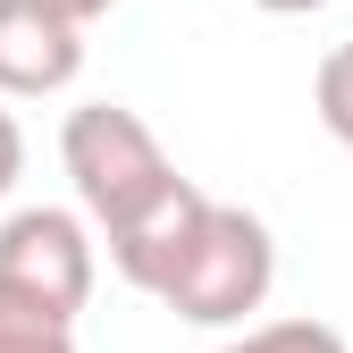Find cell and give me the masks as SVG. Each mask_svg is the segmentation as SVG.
Returning a JSON list of instances; mask_svg holds the SVG:
<instances>
[{
	"label": "cell",
	"instance_id": "1",
	"mask_svg": "<svg viewBox=\"0 0 353 353\" xmlns=\"http://www.w3.org/2000/svg\"><path fill=\"white\" fill-rule=\"evenodd\" d=\"M59 168H68V185H76V210L93 219L101 236L135 228L143 210H160L176 185H185L176 160L160 152V135L126 101H84V110H68V126H59Z\"/></svg>",
	"mask_w": 353,
	"mask_h": 353
},
{
	"label": "cell",
	"instance_id": "2",
	"mask_svg": "<svg viewBox=\"0 0 353 353\" xmlns=\"http://www.w3.org/2000/svg\"><path fill=\"white\" fill-rule=\"evenodd\" d=\"M270 286H278V236L244 202H210L194 244H185V261L168 270L160 303L176 320H194V328H244L270 303Z\"/></svg>",
	"mask_w": 353,
	"mask_h": 353
},
{
	"label": "cell",
	"instance_id": "3",
	"mask_svg": "<svg viewBox=\"0 0 353 353\" xmlns=\"http://www.w3.org/2000/svg\"><path fill=\"white\" fill-rule=\"evenodd\" d=\"M93 219L59 210V202H26L0 219V294L34 303V312L76 320L93 303Z\"/></svg>",
	"mask_w": 353,
	"mask_h": 353
},
{
	"label": "cell",
	"instance_id": "4",
	"mask_svg": "<svg viewBox=\"0 0 353 353\" xmlns=\"http://www.w3.org/2000/svg\"><path fill=\"white\" fill-rule=\"evenodd\" d=\"M84 76V26L51 0H0V101H42Z\"/></svg>",
	"mask_w": 353,
	"mask_h": 353
},
{
	"label": "cell",
	"instance_id": "5",
	"mask_svg": "<svg viewBox=\"0 0 353 353\" xmlns=\"http://www.w3.org/2000/svg\"><path fill=\"white\" fill-rule=\"evenodd\" d=\"M202 210H210V194H202L194 176H185V185H176V194H168L160 210H143L135 228L101 236V244H110V270H118L126 286H135V294H152V303H160L168 270L185 261V244H194V228H202Z\"/></svg>",
	"mask_w": 353,
	"mask_h": 353
},
{
	"label": "cell",
	"instance_id": "6",
	"mask_svg": "<svg viewBox=\"0 0 353 353\" xmlns=\"http://www.w3.org/2000/svg\"><path fill=\"white\" fill-rule=\"evenodd\" d=\"M0 353H76V320L34 312V303L0 294Z\"/></svg>",
	"mask_w": 353,
	"mask_h": 353
},
{
	"label": "cell",
	"instance_id": "7",
	"mask_svg": "<svg viewBox=\"0 0 353 353\" xmlns=\"http://www.w3.org/2000/svg\"><path fill=\"white\" fill-rule=\"evenodd\" d=\"M219 353H345V336L328 320H261V328L228 336Z\"/></svg>",
	"mask_w": 353,
	"mask_h": 353
},
{
	"label": "cell",
	"instance_id": "8",
	"mask_svg": "<svg viewBox=\"0 0 353 353\" xmlns=\"http://www.w3.org/2000/svg\"><path fill=\"white\" fill-rule=\"evenodd\" d=\"M312 110H320V126L353 152V42H336V51L320 59V76H312Z\"/></svg>",
	"mask_w": 353,
	"mask_h": 353
},
{
	"label": "cell",
	"instance_id": "9",
	"mask_svg": "<svg viewBox=\"0 0 353 353\" xmlns=\"http://www.w3.org/2000/svg\"><path fill=\"white\" fill-rule=\"evenodd\" d=\"M17 176H26V126H17L9 101H0V202L17 194Z\"/></svg>",
	"mask_w": 353,
	"mask_h": 353
},
{
	"label": "cell",
	"instance_id": "10",
	"mask_svg": "<svg viewBox=\"0 0 353 353\" xmlns=\"http://www.w3.org/2000/svg\"><path fill=\"white\" fill-rule=\"evenodd\" d=\"M51 9H68L76 26H93V17H110V9H118V0H51Z\"/></svg>",
	"mask_w": 353,
	"mask_h": 353
},
{
	"label": "cell",
	"instance_id": "11",
	"mask_svg": "<svg viewBox=\"0 0 353 353\" xmlns=\"http://www.w3.org/2000/svg\"><path fill=\"white\" fill-rule=\"evenodd\" d=\"M252 9H270V17H312V9H328V0H252Z\"/></svg>",
	"mask_w": 353,
	"mask_h": 353
}]
</instances>
